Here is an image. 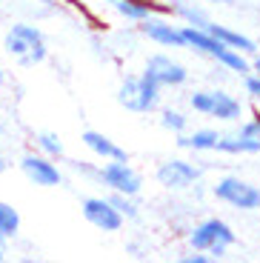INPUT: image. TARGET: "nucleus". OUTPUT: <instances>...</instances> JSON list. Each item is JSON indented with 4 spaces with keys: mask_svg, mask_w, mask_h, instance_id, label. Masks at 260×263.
I'll return each instance as SVG.
<instances>
[{
    "mask_svg": "<svg viewBox=\"0 0 260 263\" xmlns=\"http://www.w3.org/2000/svg\"><path fill=\"white\" fill-rule=\"evenodd\" d=\"M3 49L17 66L29 69V66H40L49 58V43L40 26L29 23V20H17L9 26V32L3 34Z\"/></svg>",
    "mask_w": 260,
    "mask_h": 263,
    "instance_id": "f257e3e1",
    "label": "nucleus"
},
{
    "mask_svg": "<svg viewBox=\"0 0 260 263\" xmlns=\"http://www.w3.org/2000/svg\"><path fill=\"white\" fill-rule=\"evenodd\" d=\"M189 109L195 115L217 120V123H240L246 118V103L237 95H232L229 89H223V86L195 89L189 95Z\"/></svg>",
    "mask_w": 260,
    "mask_h": 263,
    "instance_id": "f03ea898",
    "label": "nucleus"
},
{
    "mask_svg": "<svg viewBox=\"0 0 260 263\" xmlns=\"http://www.w3.org/2000/svg\"><path fill=\"white\" fill-rule=\"evenodd\" d=\"M186 243H189V249L206 252L212 260H223V257L229 255V249L237 243V235H234L229 220L212 215V217L197 220V223L186 232Z\"/></svg>",
    "mask_w": 260,
    "mask_h": 263,
    "instance_id": "7ed1b4c3",
    "label": "nucleus"
},
{
    "mask_svg": "<svg viewBox=\"0 0 260 263\" xmlns=\"http://www.w3.org/2000/svg\"><path fill=\"white\" fill-rule=\"evenodd\" d=\"M117 103L132 115H155L163 106V89L143 72L126 74L117 86Z\"/></svg>",
    "mask_w": 260,
    "mask_h": 263,
    "instance_id": "20e7f679",
    "label": "nucleus"
},
{
    "mask_svg": "<svg viewBox=\"0 0 260 263\" xmlns=\"http://www.w3.org/2000/svg\"><path fill=\"white\" fill-rule=\"evenodd\" d=\"M217 203H226L234 212H260V186L240 175H223L212 186Z\"/></svg>",
    "mask_w": 260,
    "mask_h": 263,
    "instance_id": "39448f33",
    "label": "nucleus"
},
{
    "mask_svg": "<svg viewBox=\"0 0 260 263\" xmlns=\"http://www.w3.org/2000/svg\"><path fill=\"white\" fill-rule=\"evenodd\" d=\"M98 183L106 192L140 197V192H143V175H140V169H135L129 163V158H115V160H103L100 163Z\"/></svg>",
    "mask_w": 260,
    "mask_h": 263,
    "instance_id": "423d86ee",
    "label": "nucleus"
},
{
    "mask_svg": "<svg viewBox=\"0 0 260 263\" xmlns=\"http://www.w3.org/2000/svg\"><path fill=\"white\" fill-rule=\"evenodd\" d=\"M203 178V166L189 158H169L155 169V180L166 192H189Z\"/></svg>",
    "mask_w": 260,
    "mask_h": 263,
    "instance_id": "0eeeda50",
    "label": "nucleus"
},
{
    "mask_svg": "<svg viewBox=\"0 0 260 263\" xmlns=\"http://www.w3.org/2000/svg\"><path fill=\"white\" fill-rule=\"evenodd\" d=\"M143 74L149 80H155L160 89H183L189 83V66L180 63L175 54L169 52H155L146 58Z\"/></svg>",
    "mask_w": 260,
    "mask_h": 263,
    "instance_id": "6e6552de",
    "label": "nucleus"
},
{
    "mask_svg": "<svg viewBox=\"0 0 260 263\" xmlns=\"http://www.w3.org/2000/svg\"><path fill=\"white\" fill-rule=\"evenodd\" d=\"M80 215H83L86 223L95 226L103 235H115V232H120L126 226L123 215L115 209L109 195H86L80 200Z\"/></svg>",
    "mask_w": 260,
    "mask_h": 263,
    "instance_id": "1a4fd4ad",
    "label": "nucleus"
},
{
    "mask_svg": "<svg viewBox=\"0 0 260 263\" xmlns=\"http://www.w3.org/2000/svg\"><path fill=\"white\" fill-rule=\"evenodd\" d=\"M137 34L143 40H149V43H155V46H160V49H186L183 26L166 12L152 14L143 23H137Z\"/></svg>",
    "mask_w": 260,
    "mask_h": 263,
    "instance_id": "9d476101",
    "label": "nucleus"
},
{
    "mask_svg": "<svg viewBox=\"0 0 260 263\" xmlns=\"http://www.w3.org/2000/svg\"><path fill=\"white\" fill-rule=\"evenodd\" d=\"M20 172L23 178L32 186H40V189H58L63 186V169H60V160H52L40 155V152H26L20 155Z\"/></svg>",
    "mask_w": 260,
    "mask_h": 263,
    "instance_id": "9b49d317",
    "label": "nucleus"
},
{
    "mask_svg": "<svg viewBox=\"0 0 260 263\" xmlns=\"http://www.w3.org/2000/svg\"><path fill=\"white\" fill-rule=\"evenodd\" d=\"M109 3H112V12H115L120 20L132 23V26L143 23V20L152 17V14H160V12L169 14V6H163V3H157V0H109Z\"/></svg>",
    "mask_w": 260,
    "mask_h": 263,
    "instance_id": "f8f14e48",
    "label": "nucleus"
},
{
    "mask_svg": "<svg viewBox=\"0 0 260 263\" xmlns=\"http://www.w3.org/2000/svg\"><path fill=\"white\" fill-rule=\"evenodd\" d=\"M217 143H220V129H215V126L186 129L183 135H177V146L192 155H212V152H217Z\"/></svg>",
    "mask_w": 260,
    "mask_h": 263,
    "instance_id": "ddd939ff",
    "label": "nucleus"
},
{
    "mask_svg": "<svg viewBox=\"0 0 260 263\" xmlns=\"http://www.w3.org/2000/svg\"><path fill=\"white\" fill-rule=\"evenodd\" d=\"M80 143H83L86 152H89L95 160H100V163H103V160H115V158H129L126 149H120L109 135H103V132H98V129H86L83 135H80Z\"/></svg>",
    "mask_w": 260,
    "mask_h": 263,
    "instance_id": "4468645a",
    "label": "nucleus"
},
{
    "mask_svg": "<svg viewBox=\"0 0 260 263\" xmlns=\"http://www.w3.org/2000/svg\"><path fill=\"white\" fill-rule=\"evenodd\" d=\"M169 14L183 23V26H200L206 29L212 14H209V6L200 3V0H172L169 3Z\"/></svg>",
    "mask_w": 260,
    "mask_h": 263,
    "instance_id": "2eb2a0df",
    "label": "nucleus"
},
{
    "mask_svg": "<svg viewBox=\"0 0 260 263\" xmlns=\"http://www.w3.org/2000/svg\"><path fill=\"white\" fill-rule=\"evenodd\" d=\"M217 152H223V155H232V158H249V155H260V140L249 138L243 129L220 132Z\"/></svg>",
    "mask_w": 260,
    "mask_h": 263,
    "instance_id": "dca6fc26",
    "label": "nucleus"
},
{
    "mask_svg": "<svg viewBox=\"0 0 260 263\" xmlns=\"http://www.w3.org/2000/svg\"><path fill=\"white\" fill-rule=\"evenodd\" d=\"M209 32L215 34L217 40H220L223 46H229V49H237V52H243V54H257V43H254L249 34H243L240 29H234V26H226V23H215V20H209Z\"/></svg>",
    "mask_w": 260,
    "mask_h": 263,
    "instance_id": "f3484780",
    "label": "nucleus"
},
{
    "mask_svg": "<svg viewBox=\"0 0 260 263\" xmlns=\"http://www.w3.org/2000/svg\"><path fill=\"white\" fill-rule=\"evenodd\" d=\"M32 143H34V152H40V155H46V158H52V160H63L66 158V143H63V138H60L58 132H49V129L38 132V135L32 138Z\"/></svg>",
    "mask_w": 260,
    "mask_h": 263,
    "instance_id": "a211bd4d",
    "label": "nucleus"
},
{
    "mask_svg": "<svg viewBox=\"0 0 260 263\" xmlns=\"http://www.w3.org/2000/svg\"><path fill=\"white\" fill-rule=\"evenodd\" d=\"M157 115H160V129H166L169 135H183V132L189 129V112L186 109H177V106H160L157 109Z\"/></svg>",
    "mask_w": 260,
    "mask_h": 263,
    "instance_id": "6ab92c4d",
    "label": "nucleus"
},
{
    "mask_svg": "<svg viewBox=\"0 0 260 263\" xmlns=\"http://www.w3.org/2000/svg\"><path fill=\"white\" fill-rule=\"evenodd\" d=\"M20 223H23L20 220V212L12 203L0 200V240L3 243H9V240H14L20 235Z\"/></svg>",
    "mask_w": 260,
    "mask_h": 263,
    "instance_id": "aec40b11",
    "label": "nucleus"
},
{
    "mask_svg": "<svg viewBox=\"0 0 260 263\" xmlns=\"http://www.w3.org/2000/svg\"><path fill=\"white\" fill-rule=\"evenodd\" d=\"M106 195L112 197V203H115V209L123 215V220L129 223V220H137L140 217V203H137L135 195H117V192H106Z\"/></svg>",
    "mask_w": 260,
    "mask_h": 263,
    "instance_id": "412c9836",
    "label": "nucleus"
},
{
    "mask_svg": "<svg viewBox=\"0 0 260 263\" xmlns=\"http://www.w3.org/2000/svg\"><path fill=\"white\" fill-rule=\"evenodd\" d=\"M98 169H100V163H95V160H86V158L69 160V172L80 180H95L98 183Z\"/></svg>",
    "mask_w": 260,
    "mask_h": 263,
    "instance_id": "4be33fe9",
    "label": "nucleus"
},
{
    "mask_svg": "<svg viewBox=\"0 0 260 263\" xmlns=\"http://www.w3.org/2000/svg\"><path fill=\"white\" fill-rule=\"evenodd\" d=\"M243 95H246V100L254 109H260V78L254 72L243 74Z\"/></svg>",
    "mask_w": 260,
    "mask_h": 263,
    "instance_id": "5701e85b",
    "label": "nucleus"
},
{
    "mask_svg": "<svg viewBox=\"0 0 260 263\" xmlns=\"http://www.w3.org/2000/svg\"><path fill=\"white\" fill-rule=\"evenodd\" d=\"M240 129L246 132L249 138H254V140H260V109H254L252 115H249L246 120L240 123Z\"/></svg>",
    "mask_w": 260,
    "mask_h": 263,
    "instance_id": "b1692460",
    "label": "nucleus"
},
{
    "mask_svg": "<svg viewBox=\"0 0 260 263\" xmlns=\"http://www.w3.org/2000/svg\"><path fill=\"white\" fill-rule=\"evenodd\" d=\"M180 263H212V257L206 255V252H197V249H189V252H183L180 257H177Z\"/></svg>",
    "mask_w": 260,
    "mask_h": 263,
    "instance_id": "393cba45",
    "label": "nucleus"
},
{
    "mask_svg": "<svg viewBox=\"0 0 260 263\" xmlns=\"http://www.w3.org/2000/svg\"><path fill=\"white\" fill-rule=\"evenodd\" d=\"M126 252H129L132 257H146L143 255V246H140V243H126Z\"/></svg>",
    "mask_w": 260,
    "mask_h": 263,
    "instance_id": "a878e982",
    "label": "nucleus"
},
{
    "mask_svg": "<svg viewBox=\"0 0 260 263\" xmlns=\"http://www.w3.org/2000/svg\"><path fill=\"white\" fill-rule=\"evenodd\" d=\"M6 169H9V158H6V152L0 149V175H3Z\"/></svg>",
    "mask_w": 260,
    "mask_h": 263,
    "instance_id": "bb28decb",
    "label": "nucleus"
},
{
    "mask_svg": "<svg viewBox=\"0 0 260 263\" xmlns=\"http://www.w3.org/2000/svg\"><path fill=\"white\" fill-rule=\"evenodd\" d=\"M252 72L260 78V54H252Z\"/></svg>",
    "mask_w": 260,
    "mask_h": 263,
    "instance_id": "cd10ccee",
    "label": "nucleus"
},
{
    "mask_svg": "<svg viewBox=\"0 0 260 263\" xmlns=\"http://www.w3.org/2000/svg\"><path fill=\"white\" fill-rule=\"evenodd\" d=\"M200 3H206V6H226L232 0H200Z\"/></svg>",
    "mask_w": 260,
    "mask_h": 263,
    "instance_id": "c85d7f7f",
    "label": "nucleus"
},
{
    "mask_svg": "<svg viewBox=\"0 0 260 263\" xmlns=\"http://www.w3.org/2000/svg\"><path fill=\"white\" fill-rule=\"evenodd\" d=\"M34 3H40V6L46 9V12H52V6H54V0H34Z\"/></svg>",
    "mask_w": 260,
    "mask_h": 263,
    "instance_id": "c756f323",
    "label": "nucleus"
},
{
    "mask_svg": "<svg viewBox=\"0 0 260 263\" xmlns=\"http://www.w3.org/2000/svg\"><path fill=\"white\" fill-rule=\"evenodd\" d=\"M9 132V123H6V118H3V115H0V138H3V135H6Z\"/></svg>",
    "mask_w": 260,
    "mask_h": 263,
    "instance_id": "7c9ffc66",
    "label": "nucleus"
},
{
    "mask_svg": "<svg viewBox=\"0 0 260 263\" xmlns=\"http://www.w3.org/2000/svg\"><path fill=\"white\" fill-rule=\"evenodd\" d=\"M3 86H6V66L0 63V89H3Z\"/></svg>",
    "mask_w": 260,
    "mask_h": 263,
    "instance_id": "2f4dec72",
    "label": "nucleus"
},
{
    "mask_svg": "<svg viewBox=\"0 0 260 263\" xmlns=\"http://www.w3.org/2000/svg\"><path fill=\"white\" fill-rule=\"evenodd\" d=\"M6 260V243H3V240H0V263Z\"/></svg>",
    "mask_w": 260,
    "mask_h": 263,
    "instance_id": "473e14b6",
    "label": "nucleus"
}]
</instances>
